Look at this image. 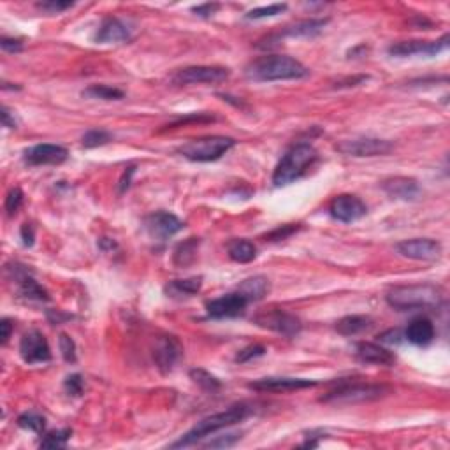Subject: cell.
<instances>
[{
	"label": "cell",
	"mask_w": 450,
	"mask_h": 450,
	"mask_svg": "<svg viewBox=\"0 0 450 450\" xmlns=\"http://www.w3.org/2000/svg\"><path fill=\"white\" fill-rule=\"evenodd\" d=\"M310 74L299 60L289 55H266L250 62L244 69V76L251 81H287L303 79Z\"/></svg>",
	"instance_id": "obj_1"
},
{
	"label": "cell",
	"mask_w": 450,
	"mask_h": 450,
	"mask_svg": "<svg viewBox=\"0 0 450 450\" xmlns=\"http://www.w3.org/2000/svg\"><path fill=\"white\" fill-rule=\"evenodd\" d=\"M387 304L398 312H412V310H433L438 308L443 301V292L433 283H412V285H398L387 292Z\"/></svg>",
	"instance_id": "obj_2"
},
{
	"label": "cell",
	"mask_w": 450,
	"mask_h": 450,
	"mask_svg": "<svg viewBox=\"0 0 450 450\" xmlns=\"http://www.w3.org/2000/svg\"><path fill=\"white\" fill-rule=\"evenodd\" d=\"M251 412H253V410H251V406L247 405V403L233 405L231 408L225 410V412L215 413V415H210L201 420V422H197L190 431L185 433V435L181 436L178 442H174L171 447H173V449H181V447L194 445V443L201 442L203 438L220 431V429L229 428V426L238 424V422H243Z\"/></svg>",
	"instance_id": "obj_3"
},
{
	"label": "cell",
	"mask_w": 450,
	"mask_h": 450,
	"mask_svg": "<svg viewBox=\"0 0 450 450\" xmlns=\"http://www.w3.org/2000/svg\"><path fill=\"white\" fill-rule=\"evenodd\" d=\"M317 160V150L308 143H297L278 162L273 173L274 187H285L299 180Z\"/></svg>",
	"instance_id": "obj_4"
},
{
	"label": "cell",
	"mask_w": 450,
	"mask_h": 450,
	"mask_svg": "<svg viewBox=\"0 0 450 450\" xmlns=\"http://www.w3.org/2000/svg\"><path fill=\"white\" fill-rule=\"evenodd\" d=\"M390 387L378 383H343L334 390L322 396L320 401L331 405H357V403L376 401L390 394Z\"/></svg>",
	"instance_id": "obj_5"
},
{
	"label": "cell",
	"mask_w": 450,
	"mask_h": 450,
	"mask_svg": "<svg viewBox=\"0 0 450 450\" xmlns=\"http://www.w3.org/2000/svg\"><path fill=\"white\" fill-rule=\"evenodd\" d=\"M236 141L225 135H208V138L192 139L183 147L178 148L181 157L192 162H213L224 157L231 148H234Z\"/></svg>",
	"instance_id": "obj_6"
},
{
	"label": "cell",
	"mask_w": 450,
	"mask_h": 450,
	"mask_svg": "<svg viewBox=\"0 0 450 450\" xmlns=\"http://www.w3.org/2000/svg\"><path fill=\"white\" fill-rule=\"evenodd\" d=\"M256 324L257 326L264 327V329L274 331L278 334H283V336H297L303 329V324L292 313L285 312V310H280V308H271V310H264V312L257 313L256 315Z\"/></svg>",
	"instance_id": "obj_7"
},
{
	"label": "cell",
	"mask_w": 450,
	"mask_h": 450,
	"mask_svg": "<svg viewBox=\"0 0 450 450\" xmlns=\"http://www.w3.org/2000/svg\"><path fill=\"white\" fill-rule=\"evenodd\" d=\"M336 150L349 157H380L390 153L394 150V144L378 138H356L338 143Z\"/></svg>",
	"instance_id": "obj_8"
},
{
	"label": "cell",
	"mask_w": 450,
	"mask_h": 450,
	"mask_svg": "<svg viewBox=\"0 0 450 450\" xmlns=\"http://www.w3.org/2000/svg\"><path fill=\"white\" fill-rule=\"evenodd\" d=\"M231 71L220 65H192L180 69L173 76L176 85H199V83H220L229 78Z\"/></svg>",
	"instance_id": "obj_9"
},
{
	"label": "cell",
	"mask_w": 450,
	"mask_h": 450,
	"mask_svg": "<svg viewBox=\"0 0 450 450\" xmlns=\"http://www.w3.org/2000/svg\"><path fill=\"white\" fill-rule=\"evenodd\" d=\"M181 353H183V347L176 336L162 334L157 338L153 347V360L162 373L173 372L176 362L181 359Z\"/></svg>",
	"instance_id": "obj_10"
},
{
	"label": "cell",
	"mask_w": 450,
	"mask_h": 450,
	"mask_svg": "<svg viewBox=\"0 0 450 450\" xmlns=\"http://www.w3.org/2000/svg\"><path fill=\"white\" fill-rule=\"evenodd\" d=\"M185 224L176 217V215L169 213V211H155L144 218V229L153 240L165 241L173 238L180 231H183Z\"/></svg>",
	"instance_id": "obj_11"
},
{
	"label": "cell",
	"mask_w": 450,
	"mask_h": 450,
	"mask_svg": "<svg viewBox=\"0 0 450 450\" xmlns=\"http://www.w3.org/2000/svg\"><path fill=\"white\" fill-rule=\"evenodd\" d=\"M329 213L334 220L343 222V224H352V222L360 220L364 215L368 213V208L362 201L352 194H342L336 195L331 201Z\"/></svg>",
	"instance_id": "obj_12"
},
{
	"label": "cell",
	"mask_w": 450,
	"mask_h": 450,
	"mask_svg": "<svg viewBox=\"0 0 450 450\" xmlns=\"http://www.w3.org/2000/svg\"><path fill=\"white\" fill-rule=\"evenodd\" d=\"M19 356L26 364L48 362L51 359V350H49L44 334L38 329L23 334L22 342H19Z\"/></svg>",
	"instance_id": "obj_13"
},
{
	"label": "cell",
	"mask_w": 450,
	"mask_h": 450,
	"mask_svg": "<svg viewBox=\"0 0 450 450\" xmlns=\"http://www.w3.org/2000/svg\"><path fill=\"white\" fill-rule=\"evenodd\" d=\"M399 256L412 260H436L442 256V244L436 240L429 238H415V240H405L396 244Z\"/></svg>",
	"instance_id": "obj_14"
},
{
	"label": "cell",
	"mask_w": 450,
	"mask_h": 450,
	"mask_svg": "<svg viewBox=\"0 0 450 450\" xmlns=\"http://www.w3.org/2000/svg\"><path fill=\"white\" fill-rule=\"evenodd\" d=\"M449 48V34H443L438 41H403L389 46V55L392 56H413V55H426L435 56L442 53L443 49Z\"/></svg>",
	"instance_id": "obj_15"
},
{
	"label": "cell",
	"mask_w": 450,
	"mask_h": 450,
	"mask_svg": "<svg viewBox=\"0 0 450 450\" xmlns=\"http://www.w3.org/2000/svg\"><path fill=\"white\" fill-rule=\"evenodd\" d=\"M250 301L240 292L225 294V296L211 299L206 304L208 315L211 319H234V317L243 315Z\"/></svg>",
	"instance_id": "obj_16"
},
{
	"label": "cell",
	"mask_w": 450,
	"mask_h": 450,
	"mask_svg": "<svg viewBox=\"0 0 450 450\" xmlns=\"http://www.w3.org/2000/svg\"><path fill=\"white\" fill-rule=\"evenodd\" d=\"M69 151L60 144H35L23 153V160L28 165H58L67 160Z\"/></svg>",
	"instance_id": "obj_17"
},
{
	"label": "cell",
	"mask_w": 450,
	"mask_h": 450,
	"mask_svg": "<svg viewBox=\"0 0 450 450\" xmlns=\"http://www.w3.org/2000/svg\"><path fill=\"white\" fill-rule=\"evenodd\" d=\"M319 385L317 380L308 378H289V376H267V378H260L251 382L250 389L253 390H269V392H285V390H301V389H312V387Z\"/></svg>",
	"instance_id": "obj_18"
},
{
	"label": "cell",
	"mask_w": 450,
	"mask_h": 450,
	"mask_svg": "<svg viewBox=\"0 0 450 450\" xmlns=\"http://www.w3.org/2000/svg\"><path fill=\"white\" fill-rule=\"evenodd\" d=\"M132 39V32L125 22L115 16H108L102 19L101 26H99L97 34H95V42L101 44H122V42H128Z\"/></svg>",
	"instance_id": "obj_19"
},
{
	"label": "cell",
	"mask_w": 450,
	"mask_h": 450,
	"mask_svg": "<svg viewBox=\"0 0 450 450\" xmlns=\"http://www.w3.org/2000/svg\"><path fill=\"white\" fill-rule=\"evenodd\" d=\"M382 188L392 199L415 201L420 195L419 181L408 176H396L382 181Z\"/></svg>",
	"instance_id": "obj_20"
},
{
	"label": "cell",
	"mask_w": 450,
	"mask_h": 450,
	"mask_svg": "<svg viewBox=\"0 0 450 450\" xmlns=\"http://www.w3.org/2000/svg\"><path fill=\"white\" fill-rule=\"evenodd\" d=\"M405 338L413 345L426 347L435 340V326L426 317H417L406 327Z\"/></svg>",
	"instance_id": "obj_21"
},
{
	"label": "cell",
	"mask_w": 450,
	"mask_h": 450,
	"mask_svg": "<svg viewBox=\"0 0 450 450\" xmlns=\"http://www.w3.org/2000/svg\"><path fill=\"white\" fill-rule=\"evenodd\" d=\"M357 357L366 364H378V366H392L396 362V356L390 350L376 345V343L360 342L357 345Z\"/></svg>",
	"instance_id": "obj_22"
},
{
	"label": "cell",
	"mask_w": 450,
	"mask_h": 450,
	"mask_svg": "<svg viewBox=\"0 0 450 450\" xmlns=\"http://www.w3.org/2000/svg\"><path fill=\"white\" fill-rule=\"evenodd\" d=\"M203 287V276H192L187 280H173L164 287L165 294L173 299H185L199 292Z\"/></svg>",
	"instance_id": "obj_23"
},
{
	"label": "cell",
	"mask_w": 450,
	"mask_h": 450,
	"mask_svg": "<svg viewBox=\"0 0 450 450\" xmlns=\"http://www.w3.org/2000/svg\"><path fill=\"white\" fill-rule=\"evenodd\" d=\"M329 23V19H304V22H297L294 25L285 26L281 31L280 35H287V38H315L324 31V26Z\"/></svg>",
	"instance_id": "obj_24"
},
{
	"label": "cell",
	"mask_w": 450,
	"mask_h": 450,
	"mask_svg": "<svg viewBox=\"0 0 450 450\" xmlns=\"http://www.w3.org/2000/svg\"><path fill=\"white\" fill-rule=\"evenodd\" d=\"M269 289V280L266 276H251L241 281L240 287H238V292L243 294L248 301H259L264 296H267Z\"/></svg>",
	"instance_id": "obj_25"
},
{
	"label": "cell",
	"mask_w": 450,
	"mask_h": 450,
	"mask_svg": "<svg viewBox=\"0 0 450 450\" xmlns=\"http://www.w3.org/2000/svg\"><path fill=\"white\" fill-rule=\"evenodd\" d=\"M16 280L19 281V294L25 299H34V301H49V294L39 285L38 281L32 276H28L26 271L16 269Z\"/></svg>",
	"instance_id": "obj_26"
},
{
	"label": "cell",
	"mask_w": 450,
	"mask_h": 450,
	"mask_svg": "<svg viewBox=\"0 0 450 450\" xmlns=\"http://www.w3.org/2000/svg\"><path fill=\"white\" fill-rule=\"evenodd\" d=\"M373 326L372 317L366 315H349L343 317L342 320H338L336 331L343 336H356V334L364 333Z\"/></svg>",
	"instance_id": "obj_27"
},
{
	"label": "cell",
	"mask_w": 450,
	"mask_h": 450,
	"mask_svg": "<svg viewBox=\"0 0 450 450\" xmlns=\"http://www.w3.org/2000/svg\"><path fill=\"white\" fill-rule=\"evenodd\" d=\"M199 244H201L199 238H188L187 241L178 244V247L174 248V256H173L174 266L178 267L190 266V264L195 260V257H197V248H199Z\"/></svg>",
	"instance_id": "obj_28"
},
{
	"label": "cell",
	"mask_w": 450,
	"mask_h": 450,
	"mask_svg": "<svg viewBox=\"0 0 450 450\" xmlns=\"http://www.w3.org/2000/svg\"><path fill=\"white\" fill-rule=\"evenodd\" d=\"M227 250H229L231 259L240 264L251 262L257 257L256 244L248 240H233L229 243V247H227Z\"/></svg>",
	"instance_id": "obj_29"
},
{
	"label": "cell",
	"mask_w": 450,
	"mask_h": 450,
	"mask_svg": "<svg viewBox=\"0 0 450 450\" xmlns=\"http://www.w3.org/2000/svg\"><path fill=\"white\" fill-rule=\"evenodd\" d=\"M81 95L87 99H101V101H120L125 97L124 90L109 85H90L81 92Z\"/></svg>",
	"instance_id": "obj_30"
},
{
	"label": "cell",
	"mask_w": 450,
	"mask_h": 450,
	"mask_svg": "<svg viewBox=\"0 0 450 450\" xmlns=\"http://www.w3.org/2000/svg\"><path fill=\"white\" fill-rule=\"evenodd\" d=\"M190 378L194 380L199 387H203L204 390H210V392H217V390L222 389V382L215 375H211L210 372L201 368H195L190 372Z\"/></svg>",
	"instance_id": "obj_31"
},
{
	"label": "cell",
	"mask_w": 450,
	"mask_h": 450,
	"mask_svg": "<svg viewBox=\"0 0 450 450\" xmlns=\"http://www.w3.org/2000/svg\"><path fill=\"white\" fill-rule=\"evenodd\" d=\"M112 134L104 131V128H92V131L85 132L81 138V144L85 148H97L104 147V144L111 143Z\"/></svg>",
	"instance_id": "obj_32"
},
{
	"label": "cell",
	"mask_w": 450,
	"mask_h": 450,
	"mask_svg": "<svg viewBox=\"0 0 450 450\" xmlns=\"http://www.w3.org/2000/svg\"><path fill=\"white\" fill-rule=\"evenodd\" d=\"M72 436V429H58L44 435L41 442V449H64Z\"/></svg>",
	"instance_id": "obj_33"
},
{
	"label": "cell",
	"mask_w": 450,
	"mask_h": 450,
	"mask_svg": "<svg viewBox=\"0 0 450 450\" xmlns=\"http://www.w3.org/2000/svg\"><path fill=\"white\" fill-rule=\"evenodd\" d=\"M18 426L34 433H42L46 426V419L35 412H25L18 417Z\"/></svg>",
	"instance_id": "obj_34"
},
{
	"label": "cell",
	"mask_w": 450,
	"mask_h": 450,
	"mask_svg": "<svg viewBox=\"0 0 450 450\" xmlns=\"http://www.w3.org/2000/svg\"><path fill=\"white\" fill-rule=\"evenodd\" d=\"M287 9H289V6L287 4H273V6H267V8H256L248 12L247 18L248 19L273 18V16H278V15H281V12H285Z\"/></svg>",
	"instance_id": "obj_35"
},
{
	"label": "cell",
	"mask_w": 450,
	"mask_h": 450,
	"mask_svg": "<svg viewBox=\"0 0 450 450\" xmlns=\"http://www.w3.org/2000/svg\"><path fill=\"white\" fill-rule=\"evenodd\" d=\"M58 347H60L62 357H64L65 362H76V359H78V356H76V343L69 334L62 333L58 336Z\"/></svg>",
	"instance_id": "obj_36"
},
{
	"label": "cell",
	"mask_w": 450,
	"mask_h": 450,
	"mask_svg": "<svg viewBox=\"0 0 450 450\" xmlns=\"http://www.w3.org/2000/svg\"><path fill=\"white\" fill-rule=\"evenodd\" d=\"M240 433H227L224 436H217V438L208 442L204 447H208V449H229V447L236 445V442H240Z\"/></svg>",
	"instance_id": "obj_37"
},
{
	"label": "cell",
	"mask_w": 450,
	"mask_h": 450,
	"mask_svg": "<svg viewBox=\"0 0 450 450\" xmlns=\"http://www.w3.org/2000/svg\"><path fill=\"white\" fill-rule=\"evenodd\" d=\"M74 6V2H60V0H46V2H38V9L49 12V15H60Z\"/></svg>",
	"instance_id": "obj_38"
},
{
	"label": "cell",
	"mask_w": 450,
	"mask_h": 450,
	"mask_svg": "<svg viewBox=\"0 0 450 450\" xmlns=\"http://www.w3.org/2000/svg\"><path fill=\"white\" fill-rule=\"evenodd\" d=\"M22 204H23L22 188H18V187L11 188L8 194V197H6V211H8V215H11L12 217V215H15L16 211L22 208Z\"/></svg>",
	"instance_id": "obj_39"
},
{
	"label": "cell",
	"mask_w": 450,
	"mask_h": 450,
	"mask_svg": "<svg viewBox=\"0 0 450 450\" xmlns=\"http://www.w3.org/2000/svg\"><path fill=\"white\" fill-rule=\"evenodd\" d=\"M264 353H266V347L262 345H250L247 347V349L240 350L236 356V362L243 364V362H248V360L251 359H257V357H262Z\"/></svg>",
	"instance_id": "obj_40"
},
{
	"label": "cell",
	"mask_w": 450,
	"mask_h": 450,
	"mask_svg": "<svg viewBox=\"0 0 450 450\" xmlns=\"http://www.w3.org/2000/svg\"><path fill=\"white\" fill-rule=\"evenodd\" d=\"M64 385H65V390L69 392V396H81L83 389H85V380H83L81 375L74 373V375L65 378Z\"/></svg>",
	"instance_id": "obj_41"
},
{
	"label": "cell",
	"mask_w": 450,
	"mask_h": 450,
	"mask_svg": "<svg viewBox=\"0 0 450 450\" xmlns=\"http://www.w3.org/2000/svg\"><path fill=\"white\" fill-rule=\"evenodd\" d=\"M297 229H299V227H297V225H294V224L281 225V227H278V229H274L273 233L266 234V240H269V241H280V240H285V238H289L290 234L296 233Z\"/></svg>",
	"instance_id": "obj_42"
},
{
	"label": "cell",
	"mask_w": 450,
	"mask_h": 450,
	"mask_svg": "<svg viewBox=\"0 0 450 450\" xmlns=\"http://www.w3.org/2000/svg\"><path fill=\"white\" fill-rule=\"evenodd\" d=\"M403 338H405V334L401 333V329H389L380 334L378 342L385 343V345H399L403 342Z\"/></svg>",
	"instance_id": "obj_43"
},
{
	"label": "cell",
	"mask_w": 450,
	"mask_h": 450,
	"mask_svg": "<svg viewBox=\"0 0 450 450\" xmlns=\"http://www.w3.org/2000/svg\"><path fill=\"white\" fill-rule=\"evenodd\" d=\"M0 46H2V49L8 53H19L23 49L22 39H15V38H2Z\"/></svg>",
	"instance_id": "obj_44"
},
{
	"label": "cell",
	"mask_w": 450,
	"mask_h": 450,
	"mask_svg": "<svg viewBox=\"0 0 450 450\" xmlns=\"http://www.w3.org/2000/svg\"><path fill=\"white\" fill-rule=\"evenodd\" d=\"M22 240L25 247H32L35 240V231L32 227V224H23L22 227Z\"/></svg>",
	"instance_id": "obj_45"
},
{
	"label": "cell",
	"mask_w": 450,
	"mask_h": 450,
	"mask_svg": "<svg viewBox=\"0 0 450 450\" xmlns=\"http://www.w3.org/2000/svg\"><path fill=\"white\" fill-rule=\"evenodd\" d=\"M218 9H220V4H203L194 8L192 11H194L195 15L203 16V18H208V16H213Z\"/></svg>",
	"instance_id": "obj_46"
},
{
	"label": "cell",
	"mask_w": 450,
	"mask_h": 450,
	"mask_svg": "<svg viewBox=\"0 0 450 450\" xmlns=\"http://www.w3.org/2000/svg\"><path fill=\"white\" fill-rule=\"evenodd\" d=\"M0 329H2V334H0V338H2V343H8L9 338H11V333H12V324L9 319H2V322H0Z\"/></svg>",
	"instance_id": "obj_47"
},
{
	"label": "cell",
	"mask_w": 450,
	"mask_h": 450,
	"mask_svg": "<svg viewBox=\"0 0 450 450\" xmlns=\"http://www.w3.org/2000/svg\"><path fill=\"white\" fill-rule=\"evenodd\" d=\"M368 76H357V78H352V79H347V81H340L336 83L338 88H343V87H357V85H360V83L368 81Z\"/></svg>",
	"instance_id": "obj_48"
},
{
	"label": "cell",
	"mask_w": 450,
	"mask_h": 450,
	"mask_svg": "<svg viewBox=\"0 0 450 450\" xmlns=\"http://www.w3.org/2000/svg\"><path fill=\"white\" fill-rule=\"evenodd\" d=\"M2 124L8 128H16V120L11 117V111L8 108H2Z\"/></svg>",
	"instance_id": "obj_49"
},
{
	"label": "cell",
	"mask_w": 450,
	"mask_h": 450,
	"mask_svg": "<svg viewBox=\"0 0 450 450\" xmlns=\"http://www.w3.org/2000/svg\"><path fill=\"white\" fill-rule=\"evenodd\" d=\"M99 247H101L102 250H112V248H117V243L112 240H109V238H102V240L99 241Z\"/></svg>",
	"instance_id": "obj_50"
},
{
	"label": "cell",
	"mask_w": 450,
	"mask_h": 450,
	"mask_svg": "<svg viewBox=\"0 0 450 450\" xmlns=\"http://www.w3.org/2000/svg\"><path fill=\"white\" fill-rule=\"evenodd\" d=\"M131 173H134V167H128V174ZM125 176H127V173H125ZM128 181H131V176H127V187H128ZM122 192L125 190V180H122V188H120Z\"/></svg>",
	"instance_id": "obj_51"
}]
</instances>
